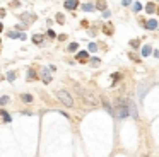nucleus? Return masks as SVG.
Masks as SVG:
<instances>
[{
	"label": "nucleus",
	"instance_id": "obj_1",
	"mask_svg": "<svg viewBox=\"0 0 159 157\" xmlns=\"http://www.w3.org/2000/svg\"><path fill=\"white\" fill-rule=\"evenodd\" d=\"M55 94H56V98L60 99L67 108H72V106H74V99H72V96L67 92V91H63V89H62V91H56Z\"/></svg>",
	"mask_w": 159,
	"mask_h": 157
},
{
	"label": "nucleus",
	"instance_id": "obj_2",
	"mask_svg": "<svg viewBox=\"0 0 159 157\" xmlns=\"http://www.w3.org/2000/svg\"><path fill=\"white\" fill-rule=\"evenodd\" d=\"M75 89H77V92H79V94H81V96L84 98V101H86V102H89L91 106L98 104V101H96V99L92 98V94H89V92H86V91H82V89H81L79 85H75Z\"/></svg>",
	"mask_w": 159,
	"mask_h": 157
},
{
	"label": "nucleus",
	"instance_id": "obj_3",
	"mask_svg": "<svg viewBox=\"0 0 159 157\" xmlns=\"http://www.w3.org/2000/svg\"><path fill=\"white\" fill-rule=\"evenodd\" d=\"M147 89H149V84H145V82H142L140 85H139V99H140V101H142V98L145 96Z\"/></svg>",
	"mask_w": 159,
	"mask_h": 157
},
{
	"label": "nucleus",
	"instance_id": "obj_4",
	"mask_svg": "<svg viewBox=\"0 0 159 157\" xmlns=\"http://www.w3.org/2000/svg\"><path fill=\"white\" fill-rule=\"evenodd\" d=\"M41 78H43V82H45V84L52 82V75H50V70L43 68V72H41Z\"/></svg>",
	"mask_w": 159,
	"mask_h": 157
},
{
	"label": "nucleus",
	"instance_id": "obj_5",
	"mask_svg": "<svg viewBox=\"0 0 159 157\" xmlns=\"http://www.w3.org/2000/svg\"><path fill=\"white\" fill-rule=\"evenodd\" d=\"M63 5H65V9H69V10H74V9H77L79 2H77V0H67Z\"/></svg>",
	"mask_w": 159,
	"mask_h": 157
},
{
	"label": "nucleus",
	"instance_id": "obj_6",
	"mask_svg": "<svg viewBox=\"0 0 159 157\" xmlns=\"http://www.w3.org/2000/svg\"><path fill=\"white\" fill-rule=\"evenodd\" d=\"M21 19H22V22L29 24V22H31V20H34L36 17H34V16H31V14H22V16H21Z\"/></svg>",
	"mask_w": 159,
	"mask_h": 157
},
{
	"label": "nucleus",
	"instance_id": "obj_7",
	"mask_svg": "<svg viewBox=\"0 0 159 157\" xmlns=\"http://www.w3.org/2000/svg\"><path fill=\"white\" fill-rule=\"evenodd\" d=\"M145 27H147V29H151V31H152V29H156V27H158V22H156V20H154V19L147 20V22H145Z\"/></svg>",
	"mask_w": 159,
	"mask_h": 157
},
{
	"label": "nucleus",
	"instance_id": "obj_8",
	"mask_svg": "<svg viewBox=\"0 0 159 157\" xmlns=\"http://www.w3.org/2000/svg\"><path fill=\"white\" fill-rule=\"evenodd\" d=\"M96 7H98L99 10H103V12H105V10H106V2H105V0H98Z\"/></svg>",
	"mask_w": 159,
	"mask_h": 157
},
{
	"label": "nucleus",
	"instance_id": "obj_9",
	"mask_svg": "<svg viewBox=\"0 0 159 157\" xmlns=\"http://www.w3.org/2000/svg\"><path fill=\"white\" fill-rule=\"evenodd\" d=\"M151 51H152V48H151V46H144V48H142V57H149V55H151Z\"/></svg>",
	"mask_w": 159,
	"mask_h": 157
},
{
	"label": "nucleus",
	"instance_id": "obj_10",
	"mask_svg": "<svg viewBox=\"0 0 159 157\" xmlns=\"http://www.w3.org/2000/svg\"><path fill=\"white\" fill-rule=\"evenodd\" d=\"M89 55H87V51H81L79 55H77V58L81 60V61H86V58H87Z\"/></svg>",
	"mask_w": 159,
	"mask_h": 157
},
{
	"label": "nucleus",
	"instance_id": "obj_11",
	"mask_svg": "<svg viewBox=\"0 0 159 157\" xmlns=\"http://www.w3.org/2000/svg\"><path fill=\"white\" fill-rule=\"evenodd\" d=\"M145 10H147L149 14H152V12L156 10V5H154V3H147V7H145Z\"/></svg>",
	"mask_w": 159,
	"mask_h": 157
},
{
	"label": "nucleus",
	"instance_id": "obj_12",
	"mask_svg": "<svg viewBox=\"0 0 159 157\" xmlns=\"http://www.w3.org/2000/svg\"><path fill=\"white\" fill-rule=\"evenodd\" d=\"M22 101H24V102H31V101H33V96H31V94H22Z\"/></svg>",
	"mask_w": 159,
	"mask_h": 157
},
{
	"label": "nucleus",
	"instance_id": "obj_13",
	"mask_svg": "<svg viewBox=\"0 0 159 157\" xmlns=\"http://www.w3.org/2000/svg\"><path fill=\"white\" fill-rule=\"evenodd\" d=\"M82 9H84L86 12H91V10L94 9V5H91V3H84V5H82Z\"/></svg>",
	"mask_w": 159,
	"mask_h": 157
},
{
	"label": "nucleus",
	"instance_id": "obj_14",
	"mask_svg": "<svg viewBox=\"0 0 159 157\" xmlns=\"http://www.w3.org/2000/svg\"><path fill=\"white\" fill-rule=\"evenodd\" d=\"M0 115L3 116V119H5V121H10V116H9V113H7V111H3V109H2V111H0Z\"/></svg>",
	"mask_w": 159,
	"mask_h": 157
},
{
	"label": "nucleus",
	"instance_id": "obj_15",
	"mask_svg": "<svg viewBox=\"0 0 159 157\" xmlns=\"http://www.w3.org/2000/svg\"><path fill=\"white\" fill-rule=\"evenodd\" d=\"M33 41H34V43H41V41H43V36H41V34H34V36H33Z\"/></svg>",
	"mask_w": 159,
	"mask_h": 157
},
{
	"label": "nucleus",
	"instance_id": "obj_16",
	"mask_svg": "<svg viewBox=\"0 0 159 157\" xmlns=\"http://www.w3.org/2000/svg\"><path fill=\"white\" fill-rule=\"evenodd\" d=\"M77 48H79V44H77V43H70V44H69V50H70V51L77 50Z\"/></svg>",
	"mask_w": 159,
	"mask_h": 157
},
{
	"label": "nucleus",
	"instance_id": "obj_17",
	"mask_svg": "<svg viewBox=\"0 0 159 157\" xmlns=\"http://www.w3.org/2000/svg\"><path fill=\"white\" fill-rule=\"evenodd\" d=\"M130 46H132V48H137V46H139V41H137V39H132V41H130Z\"/></svg>",
	"mask_w": 159,
	"mask_h": 157
},
{
	"label": "nucleus",
	"instance_id": "obj_18",
	"mask_svg": "<svg viewBox=\"0 0 159 157\" xmlns=\"http://www.w3.org/2000/svg\"><path fill=\"white\" fill-rule=\"evenodd\" d=\"M7 102H9V98H7V96L0 98V104H7Z\"/></svg>",
	"mask_w": 159,
	"mask_h": 157
},
{
	"label": "nucleus",
	"instance_id": "obj_19",
	"mask_svg": "<svg viewBox=\"0 0 159 157\" xmlns=\"http://www.w3.org/2000/svg\"><path fill=\"white\" fill-rule=\"evenodd\" d=\"M89 50H91V51H96V50H98L96 43H91V44H89Z\"/></svg>",
	"mask_w": 159,
	"mask_h": 157
},
{
	"label": "nucleus",
	"instance_id": "obj_20",
	"mask_svg": "<svg viewBox=\"0 0 159 157\" xmlns=\"http://www.w3.org/2000/svg\"><path fill=\"white\" fill-rule=\"evenodd\" d=\"M56 22H60V24L63 22V16L62 14H56Z\"/></svg>",
	"mask_w": 159,
	"mask_h": 157
},
{
	"label": "nucleus",
	"instance_id": "obj_21",
	"mask_svg": "<svg viewBox=\"0 0 159 157\" xmlns=\"http://www.w3.org/2000/svg\"><path fill=\"white\" fill-rule=\"evenodd\" d=\"M140 3H139V2H137V3H134V10H135V12H137V10H140Z\"/></svg>",
	"mask_w": 159,
	"mask_h": 157
},
{
	"label": "nucleus",
	"instance_id": "obj_22",
	"mask_svg": "<svg viewBox=\"0 0 159 157\" xmlns=\"http://www.w3.org/2000/svg\"><path fill=\"white\" fill-rule=\"evenodd\" d=\"M16 78V72H9V80H14Z\"/></svg>",
	"mask_w": 159,
	"mask_h": 157
},
{
	"label": "nucleus",
	"instance_id": "obj_23",
	"mask_svg": "<svg viewBox=\"0 0 159 157\" xmlns=\"http://www.w3.org/2000/svg\"><path fill=\"white\" fill-rule=\"evenodd\" d=\"M28 77H29V78H34V77H36V74H34V72H33V70H29V74H28Z\"/></svg>",
	"mask_w": 159,
	"mask_h": 157
},
{
	"label": "nucleus",
	"instance_id": "obj_24",
	"mask_svg": "<svg viewBox=\"0 0 159 157\" xmlns=\"http://www.w3.org/2000/svg\"><path fill=\"white\" fill-rule=\"evenodd\" d=\"M9 36H10V38H17V36H21V34H17V33H9Z\"/></svg>",
	"mask_w": 159,
	"mask_h": 157
},
{
	"label": "nucleus",
	"instance_id": "obj_25",
	"mask_svg": "<svg viewBox=\"0 0 159 157\" xmlns=\"http://www.w3.org/2000/svg\"><path fill=\"white\" fill-rule=\"evenodd\" d=\"M122 3H123V5H130V3H132V0H122Z\"/></svg>",
	"mask_w": 159,
	"mask_h": 157
},
{
	"label": "nucleus",
	"instance_id": "obj_26",
	"mask_svg": "<svg viewBox=\"0 0 159 157\" xmlns=\"http://www.w3.org/2000/svg\"><path fill=\"white\" fill-rule=\"evenodd\" d=\"M103 17H109V10H105L103 12Z\"/></svg>",
	"mask_w": 159,
	"mask_h": 157
},
{
	"label": "nucleus",
	"instance_id": "obj_27",
	"mask_svg": "<svg viewBox=\"0 0 159 157\" xmlns=\"http://www.w3.org/2000/svg\"><path fill=\"white\" fill-rule=\"evenodd\" d=\"M0 31H2V24H0Z\"/></svg>",
	"mask_w": 159,
	"mask_h": 157
}]
</instances>
